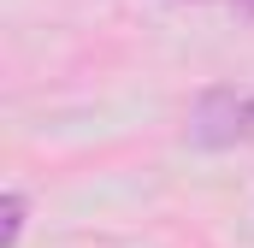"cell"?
<instances>
[{
  "label": "cell",
  "instance_id": "2",
  "mask_svg": "<svg viewBox=\"0 0 254 248\" xmlns=\"http://www.w3.org/2000/svg\"><path fill=\"white\" fill-rule=\"evenodd\" d=\"M18 237H24V195L6 189V201H0V248H18Z\"/></svg>",
  "mask_w": 254,
  "mask_h": 248
},
{
  "label": "cell",
  "instance_id": "1",
  "mask_svg": "<svg viewBox=\"0 0 254 248\" xmlns=\"http://www.w3.org/2000/svg\"><path fill=\"white\" fill-rule=\"evenodd\" d=\"M254 136V89L249 83H219L201 89L190 107V142L195 148H237Z\"/></svg>",
  "mask_w": 254,
  "mask_h": 248
}]
</instances>
